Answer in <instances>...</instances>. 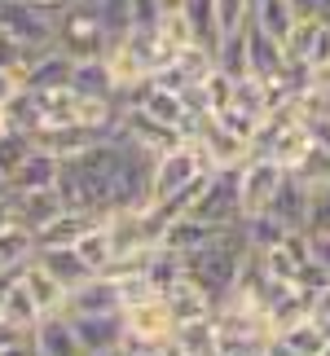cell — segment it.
I'll use <instances>...</instances> for the list:
<instances>
[{"label": "cell", "mask_w": 330, "mask_h": 356, "mask_svg": "<svg viewBox=\"0 0 330 356\" xmlns=\"http://www.w3.org/2000/svg\"><path fill=\"white\" fill-rule=\"evenodd\" d=\"M207 172L212 168L203 163L194 141H181V145L163 149V154L155 159V172H150V211L168 216V220L181 216V211H189V202L198 198Z\"/></svg>", "instance_id": "6da1fadb"}, {"label": "cell", "mask_w": 330, "mask_h": 356, "mask_svg": "<svg viewBox=\"0 0 330 356\" xmlns=\"http://www.w3.org/2000/svg\"><path fill=\"white\" fill-rule=\"evenodd\" d=\"M53 49L66 53L71 62H84V58H106L110 49V35L97 18V9L88 0H75L71 9H62L53 18Z\"/></svg>", "instance_id": "7a4b0ae2"}, {"label": "cell", "mask_w": 330, "mask_h": 356, "mask_svg": "<svg viewBox=\"0 0 330 356\" xmlns=\"http://www.w3.org/2000/svg\"><path fill=\"white\" fill-rule=\"evenodd\" d=\"M238 185H242V163H238V168H216V172H207V181H203L198 198L189 202L185 216H198V220H207L216 229H238L242 225Z\"/></svg>", "instance_id": "3957f363"}, {"label": "cell", "mask_w": 330, "mask_h": 356, "mask_svg": "<svg viewBox=\"0 0 330 356\" xmlns=\"http://www.w3.org/2000/svg\"><path fill=\"white\" fill-rule=\"evenodd\" d=\"M286 181V168L282 163H273L269 154H251L242 163V185H238V198H242V220H251V216H265L273 194L282 189Z\"/></svg>", "instance_id": "277c9868"}, {"label": "cell", "mask_w": 330, "mask_h": 356, "mask_svg": "<svg viewBox=\"0 0 330 356\" xmlns=\"http://www.w3.org/2000/svg\"><path fill=\"white\" fill-rule=\"evenodd\" d=\"M123 330H128V343L123 348H155L159 352V348L172 343L176 321H172L168 304H163V295H155L136 308H123Z\"/></svg>", "instance_id": "5b68a950"}, {"label": "cell", "mask_w": 330, "mask_h": 356, "mask_svg": "<svg viewBox=\"0 0 330 356\" xmlns=\"http://www.w3.org/2000/svg\"><path fill=\"white\" fill-rule=\"evenodd\" d=\"M0 31L9 40H18L26 53L53 49V18H45L40 9L22 5V0H0Z\"/></svg>", "instance_id": "8992f818"}, {"label": "cell", "mask_w": 330, "mask_h": 356, "mask_svg": "<svg viewBox=\"0 0 330 356\" xmlns=\"http://www.w3.org/2000/svg\"><path fill=\"white\" fill-rule=\"evenodd\" d=\"M286 62L299 66V71H317V66L330 62V22L326 18H299L295 31L286 35Z\"/></svg>", "instance_id": "52a82bcc"}, {"label": "cell", "mask_w": 330, "mask_h": 356, "mask_svg": "<svg viewBox=\"0 0 330 356\" xmlns=\"http://www.w3.org/2000/svg\"><path fill=\"white\" fill-rule=\"evenodd\" d=\"M66 317H88V312H123L119 308V282L110 273H93L88 282H79L75 291H66L62 304Z\"/></svg>", "instance_id": "ba28073f"}, {"label": "cell", "mask_w": 330, "mask_h": 356, "mask_svg": "<svg viewBox=\"0 0 330 356\" xmlns=\"http://www.w3.org/2000/svg\"><path fill=\"white\" fill-rule=\"evenodd\" d=\"M31 352L36 356H88L66 312H49V317H40L31 325Z\"/></svg>", "instance_id": "9c48e42d"}, {"label": "cell", "mask_w": 330, "mask_h": 356, "mask_svg": "<svg viewBox=\"0 0 330 356\" xmlns=\"http://www.w3.org/2000/svg\"><path fill=\"white\" fill-rule=\"evenodd\" d=\"M58 176H62V159L53 149H40L31 145L26 159L9 172V194H31V189H58Z\"/></svg>", "instance_id": "30bf717a"}, {"label": "cell", "mask_w": 330, "mask_h": 356, "mask_svg": "<svg viewBox=\"0 0 330 356\" xmlns=\"http://www.w3.org/2000/svg\"><path fill=\"white\" fill-rule=\"evenodd\" d=\"M308 211H313V189L299 181L295 172H286V181H282L278 194H273L265 216H273L282 229H308Z\"/></svg>", "instance_id": "8fae6325"}, {"label": "cell", "mask_w": 330, "mask_h": 356, "mask_svg": "<svg viewBox=\"0 0 330 356\" xmlns=\"http://www.w3.org/2000/svg\"><path fill=\"white\" fill-rule=\"evenodd\" d=\"M84 352H115L128 343V330H123V312H88V317H71Z\"/></svg>", "instance_id": "7c38bea8"}, {"label": "cell", "mask_w": 330, "mask_h": 356, "mask_svg": "<svg viewBox=\"0 0 330 356\" xmlns=\"http://www.w3.org/2000/svg\"><path fill=\"white\" fill-rule=\"evenodd\" d=\"M18 282L26 286V295L36 299V308H40V317H49V312H62V304H66V286L53 277V273L40 264V259L31 255L26 264L18 268Z\"/></svg>", "instance_id": "4fadbf2b"}, {"label": "cell", "mask_w": 330, "mask_h": 356, "mask_svg": "<svg viewBox=\"0 0 330 356\" xmlns=\"http://www.w3.org/2000/svg\"><path fill=\"white\" fill-rule=\"evenodd\" d=\"M71 92H79L88 102H119V88H115V75H110L106 58L71 62Z\"/></svg>", "instance_id": "5bb4252c"}, {"label": "cell", "mask_w": 330, "mask_h": 356, "mask_svg": "<svg viewBox=\"0 0 330 356\" xmlns=\"http://www.w3.org/2000/svg\"><path fill=\"white\" fill-rule=\"evenodd\" d=\"M163 304H168L172 312V321L181 325V321H203V317H216V304H212V295L207 291H198L189 277L181 282H172L168 291H163Z\"/></svg>", "instance_id": "9a60e30c"}, {"label": "cell", "mask_w": 330, "mask_h": 356, "mask_svg": "<svg viewBox=\"0 0 330 356\" xmlns=\"http://www.w3.org/2000/svg\"><path fill=\"white\" fill-rule=\"evenodd\" d=\"M66 84H71V58L58 49L36 53L26 75H22V88H31V92H53V88H66Z\"/></svg>", "instance_id": "2e32d148"}, {"label": "cell", "mask_w": 330, "mask_h": 356, "mask_svg": "<svg viewBox=\"0 0 330 356\" xmlns=\"http://www.w3.org/2000/svg\"><path fill=\"white\" fill-rule=\"evenodd\" d=\"M9 198H13V211H18V225L31 229V234H40L53 216L66 211L58 189H31V194H9Z\"/></svg>", "instance_id": "e0dca14e"}, {"label": "cell", "mask_w": 330, "mask_h": 356, "mask_svg": "<svg viewBox=\"0 0 330 356\" xmlns=\"http://www.w3.org/2000/svg\"><path fill=\"white\" fill-rule=\"evenodd\" d=\"M295 22H299V13H295L291 0H251V26L260 35H269L273 44H286Z\"/></svg>", "instance_id": "ac0fdd59"}, {"label": "cell", "mask_w": 330, "mask_h": 356, "mask_svg": "<svg viewBox=\"0 0 330 356\" xmlns=\"http://www.w3.org/2000/svg\"><path fill=\"white\" fill-rule=\"evenodd\" d=\"M176 356H220V330H216V317H203V321H181L172 330V343Z\"/></svg>", "instance_id": "d6986e66"}, {"label": "cell", "mask_w": 330, "mask_h": 356, "mask_svg": "<svg viewBox=\"0 0 330 356\" xmlns=\"http://www.w3.org/2000/svg\"><path fill=\"white\" fill-rule=\"evenodd\" d=\"M36 321H40V308H36V299L26 295V286L18 282V273H13L9 286H5V295H0V325H5V330L31 334Z\"/></svg>", "instance_id": "ffe728a7"}, {"label": "cell", "mask_w": 330, "mask_h": 356, "mask_svg": "<svg viewBox=\"0 0 330 356\" xmlns=\"http://www.w3.org/2000/svg\"><path fill=\"white\" fill-rule=\"evenodd\" d=\"M97 220H102V216H88V211H62V216H53V220L36 234V251H40V246H75Z\"/></svg>", "instance_id": "44dd1931"}, {"label": "cell", "mask_w": 330, "mask_h": 356, "mask_svg": "<svg viewBox=\"0 0 330 356\" xmlns=\"http://www.w3.org/2000/svg\"><path fill=\"white\" fill-rule=\"evenodd\" d=\"M36 259H40V264H45L53 277L66 286V291H75L79 282H88V277H93V268L84 264V259H79L75 246H40Z\"/></svg>", "instance_id": "7402d4cb"}, {"label": "cell", "mask_w": 330, "mask_h": 356, "mask_svg": "<svg viewBox=\"0 0 330 356\" xmlns=\"http://www.w3.org/2000/svg\"><path fill=\"white\" fill-rule=\"evenodd\" d=\"M181 18L189 26V40H194L198 49L216 53V44H220V22H216V5H212V0H181Z\"/></svg>", "instance_id": "603a6c76"}, {"label": "cell", "mask_w": 330, "mask_h": 356, "mask_svg": "<svg viewBox=\"0 0 330 356\" xmlns=\"http://www.w3.org/2000/svg\"><path fill=\"white\" fill-rule=\"evenodd\" d=\"M36 255V234L22 225L0 229V273H18L26 259Z\"/></svg>", "instance_id": "cb8c5ba5"}, {"label": "cell", "mask_w": 330, "mask_h": 356, "mask_svg": "<svg viewBox=\"0 0 330 356\" xmlns=\"http://www.w3.org/2000/svg\"><path fill=\"white\" fill-rule=\"evenodd\" d=\"M75 251H79V259L93 268V273H106L110 264H115V242H110V229H106V220H97L88 229L84 238L75 242Z\"/></svg>", "instance_id": "d4e9b609"}, {"label": "cell", "mask_w": 330, "mask_h": 356, "mask_svg": "<svg viewBox=\"0 0 330 356\" xmlns=\"http://www.w3.org/2000/svg\"><path fill=\"white\" fill-rule=\"evenodd\" d=\"M0 119H5V132H22V136H31L40 128V97L31 88H22L18 97H13L5 111H0Z\"/></svg>", "instance_id": "484cf974"}, {"label": "cell", "mask_w": 330, "mask_h": 356, "mask_svg": "<svg viewBox=\"0 0 330 356\" xmlns=\"http://www.w3.org/2000/svg\"><path fill=\"white\" fill-rule=\"evenodd\" d=\"M198 97H203V111H207V115H225L233 106V79L212 66V75L198 84Z\"/></svg>", "instance_id": "4316f807"}, {"label": "cell", "mask_w": 330, "mask_h": 356, "mask_svg": "<svg viewBox=\"0 0 330 356\" xmlns=\"http://www.w3.org/2000/svg\"><path fill=\"white\" fill-rule=\"evenodd\" d=\"M286 343H291L299 356H317L326 348V334H322V325L317 317H304V321H295V325H286V330H278Z\"/></svg>", "instance_id": "83f0119b"}, {"label": "cell", "mask_w": 330, "mask_h": 356, "mask_svg": "<svg viewBox=\"0 0 330 356\" xmlns=\"http://www.w3.org/2000/svg\"><path fill=\"white\" fill-rule=\"evenodd\" d=\"M212 5H216V22H220V40L251 22V0H212Z\"/></svg>", "instance_id": "f1b7e54d"}, {"label": "cell", "mask_w": 330, "mask_h": 356, "mask_svg": "<svg viewBox=\"0 0 330 356\" xmlns=\"http://www.w3.org/2000/svg\"><path fill=\"white\" fill-rule=\"evenodd\" d=\"M26 149H31V136H22V132L0 136V176H5V185H9V172L26 159Z\"/></svg>", "instance_id": "f546056e"}, {"label": "cell", "mask_w": 330, "mask_h": 356, "mask_svg": "<svg viewBox=\"0 0 330 356\" xmlns=\"http://www.w3.org/2000/svg\"><path fill=\"white\" fill-rule=\"evenodd\" d=\"M31 58H36V53H26L18 40H9L5 31H0V71H18V75H26Z\"/></svg>", "instance_id": "4dcf8cb0"}, {"label": "cell", "mask_w": 330, "mask_h": 356, "mask_svg": "<svg viewBox=\"0 0 330 356\" xmlns=\"http://www.w3.org/2000/svg\"><path fill=\"white\" fill-rule=\"evenodd\" d=\"M132 9V31H141V26H159V18L168 9H163V0H128Z\"/></svg>", "instance_id": "1f68e13d"}, {"label": "cell", "mask_w": 330, "mask_h": 356, "mask_svg": "<svg viewBox=\"0 0 330 356\" xmlns=\"http://www.w3.org/2000/svg\"><path fill=\"white\" fill-rule=\"evenodd\" d=\"M18 92H22V75L18 71H0V111H5Z\"/></svg>", "instance_id": "d6a6232c"}, {"label": "cell", "mask_w": 330, "mask_h": 356, "mask_svg": "<svg viewBox=\"0 0 330 356\" xmlns=\"http://www.w3.org/2000/svg\"><path fill=\"white\" fill-rule=\"evenodd\" d=\"M308 312H313L317 321H330V282H326V286H317V291L308 295Z\"/></svg>", "instance_id": "836d02e7"}, {"label": "cell", "mask_w": 330, "mask_h": 356, "mask_svg": "<svg viewBox=\"0 0 330 356\" xmlns=\"http://www.w3.org/2000/svg\"><path fill=\"white\" fill-rule=\"evenodd\" d=\"M256 356H299V352H295L291 343H286L282 334H269V339H265V348H260Z\"/></svg>", "instance_id": "e575fe53"}, {"label": "cell", "mask_w": 330, "mask_h": 356, "mask_svg": "<svg viewBox=\"0 0 330 356\" xmlns=\"http://www.w3.org/2000/svg\"><path fill=\"white\" fill-rule=\"evenodd\" d=\"M308 238H313V259H317L330 277V234H308Z\"/></svg>", "instance_id": "d590c367"}, {"label": "cell", "mask_w": 330, "mask_h": 356, "mask_svg": "<svg viewBox=\"0 0 330 356\" xmlns=\"http://www.w3.org/2000/svg\"><path fill=\"white\" fill-rule=\"evenodd\" d=\"M22 5L40 9V13H45V18H58V13H62V9H71L75 0H22Z\"/></svg>", "instance_id": "8d00e7d4"}, {"label": "cell", "mask_w": 330, "mask_h": 356, "mask_svg": "<svg viewBox=\"0 0 330 356\" xmlns=\"http://www.w3.org/2000/svg\"><path fill=\"white\" fill-rule=\"evenodd\" d=\"M299 18H326V0H291Z\"/></svg>", "instance_id": "74e56055"}, {"label": "cell", "mask_w": 330, "mask_h": 356, "mask_svg": "<svg viewBox=\"0 0 330 356\" xmlns=\"http://www.w3.org/2000/svg\"><path fill=\"white\" fill-rule=\"evenodd\" d=\"M9 225H18V211H13L9 194H0V229H9Z\"/></svg>", "instance_id": "f35d334b"}, {"label": "cell", "mask_w": 330, "mask_h": 356, "mask_svg": "<svg viewBox=\"0 0 330 356\" xmlns=\"http://www.w3.org/2000/svg\"><path fill=\"white\" fill-rule=\"evenodd\" d=\"M123 356H159L155 348H123Z\"/></svg>", "instance_id": "ab89813d"}, {"label": "cell", "mask_w": 330, "mask_h": 356, "mask_svg": "<svg viewBox=\"0 0 330 356\" xmlns=\"http://www.w3.org/2000/svg\"><path fill=\"white\" fill-rule=\"evenodd\" d=\"M88 356H123V348H115V352H88Z\"/></svg>", "instance_id": "60d3db41"}, {"label": "cell", "mask_w": 330, "mask_h": 356, "mask_svg": "<svg viewBox=\"0 0 330 356\" xmlns=\"http://www.w3.org/2000/svg\"><path fill=\"white\" fill-rule=\"evenodd\" d=\"M322 325V334H326V343H330V321H317Z\"/></svg>", "instance_id": "b9f144b4"}, {"label": "cell", "mask_w": 330, "mask_h": 356, "mask_svg": "<svg viewBox=\"0 0 330 356\" xmlns=\"http://www.w3.org/2000/svg\"><path fill=\"white\" fill-rule=\"evenodd\" d=\"M163 9H181V0H163Z\"/></svg>", "instance_id": "7bdbcfd3"}, {"label": "cell", "mask_w": 330, "mask_h": 356, "mask_svg": "<svg viewBox=\"0 0 330 356\" xmlns=\"http://www.w3.org/2000/svg\"><path fill=\"white\" fill-rule=\"evenodd\" d=\"M0 194H9V185H5V176H0Z\"/></svg>", "instance_id": "ee69618b"}, {"label": "cell", "mask_w": 330, "mask_h": 356, "mask_svg": "<svg viewBox=\"0 0 330 356\" xmlns=\"http://www.w3.org/2000/svg\"><path fill=\"white\" fill-rule=\"evenodd\" d=\"M317 356H330V343H326V348H322V352H317Z\"/></svg>", "instance_id": "f6af8a7d"}, {"label": "cell", "mask_w": 330, "mask_h": 356, "mask_svg": "<svg viewBox=\"0 0 330 356\" xmlns=\"http://www.w3.org/2000/svg\"><path fill=\"white\" fill-rule=\"evenodd\" d=\"M0 136H5V119H0Z\"/></svg>", "instance_id": "bcb514c9"}]
</instances>
